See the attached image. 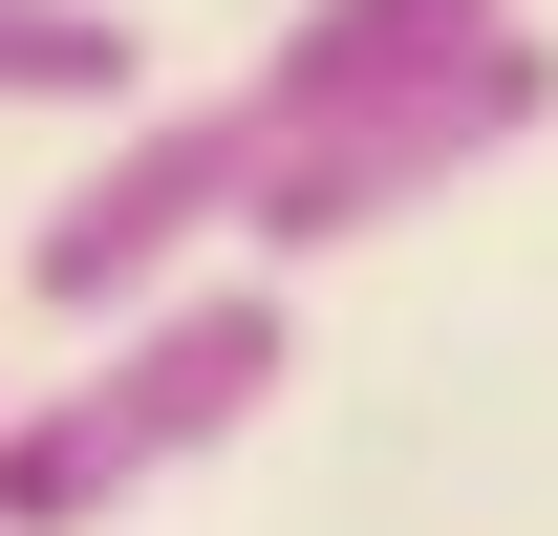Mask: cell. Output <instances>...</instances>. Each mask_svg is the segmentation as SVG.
Returning <instances> with one entry per match:
<instances>
[{
  "instance_id": "6da1fadb",
  "label": "cell",
  "mask_w": 558,
  "mask_h": 536,
  "mask_svg": "<svg viewBox=\"0 0 558 536\" xmlns=\"http://www.w3.org/2000/svg\"><path fill=\"white\" fill-rule=\"evenodd\" d=\"M279 365H301V301H279V279H236V258H215L194 301L108 322L65 387H22V407H0V536H108L130 494L215 472V451L279 407Z\"/></svg>"
},
{
  "instance_id": "7a4b0ae2",
  "label": "cell",
  "mask_w": 558,
  "mask_h": 536,
  "mask_svg": "<svg viewBox=\"0 0 558 536\" xmlns=\"http://www.w3.org/2000/svg\"><path fill=\"white\" fill-rule=\"evenodd\" d=\"M558 130V44L515 22V44H473V65H429V86H387V108H344V130H301V150H258V194H236V279H301L323 258H365L387 215H429V194H473V172H515V150Z\"/></svg>"
},
{
  "instance_id": "3957f363",
  "label": "cell",
  "mask_w": 558,
  "mask_h": 536,
  "mask_svg": "<svg viewBox=\"0 0 558 536\" xmlns=\"http://www.w3.org/2000/svg\"><path fill=\"white\" fill-rule=\"evenodd\" d=\"M236 194H258V108L236 86H150L130 130H86V172L22 215V301L44 322H150V301H194L236 258Z\"/></svg>"
},
{
  "instance_id": "277c9868",
  "label": "cell",
  "mask_w": 558,
  "mask_h": 536,
  "mask_svg": "<svg viewBox=\"0 0 558 536\" xmlns=\"http://www.w3.org/2000/svg\"><path fill=\"white\" fill-rule=\"evenodd\" d=\"M515 22H537V0H301L258 65H236V108H258V150H301V130H344V108H387V86L515 44Z\"/></svg>"
},
{
  "instance_id": "5b68a950",
  "label": "cell",
  "mask_w": 558,
  "mask_h": 536,
  "mask_svg": "<svg viewBox=\"0 0 558 536\" xmlns=\"http://www.w3.org/2000/svg\"><path fill=\"white\" fill-rule=\"evenodd\" d=\"M0 108L130 130V108H150V22H130V0H0Z\"/></svg>"
}]
</instances>
